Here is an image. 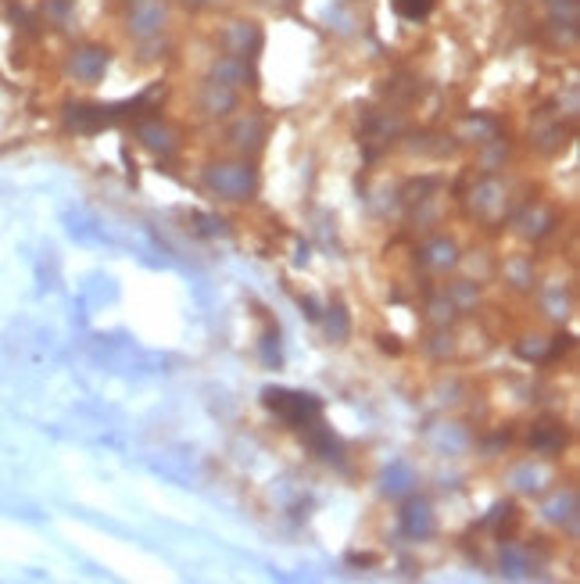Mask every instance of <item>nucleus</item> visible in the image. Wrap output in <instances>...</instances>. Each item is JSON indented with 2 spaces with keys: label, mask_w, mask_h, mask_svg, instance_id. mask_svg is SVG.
<instances>
[{
  "label": "nucleus",
  "mask_w": 580,
  "mask_h": 584,
  "mask_svg": "<svg viewBox=\"0 0 580 584\" xmlns=\"http://www.w3.org/2000/svg\"><path fill=\"white\" fill-rule=\"evenodd\" d=\"M434 4L437 0H394V8H398V15H405V19H427L430 12H434Z\"/></svg>",
  "instance_id": "obj_1"
}]
</instances>
